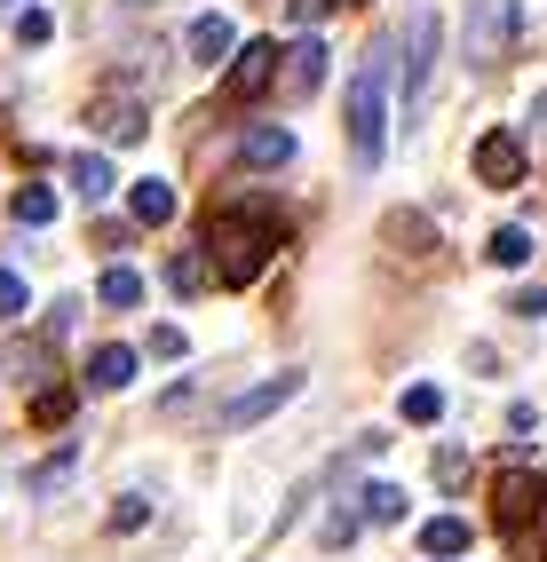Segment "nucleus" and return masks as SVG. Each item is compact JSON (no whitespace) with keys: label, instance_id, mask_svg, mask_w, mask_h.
<instances>
[{"label":"nucleus","instance_id":"nucleus-1","mask_svg":"<svg viewBox=\"0 0 547 562\" xmlns=\"http://www.w3.org/2000/svg\"><path fill=\"white\" fill-rule=\"evenodd\" d=\"M206 261H214V278H231V285H254L270 270V254L286 246V214L270 199H246V206H223L206 222Z\"/></svg>","mask_w":547,"mask_h":562},{"label":"nucleus","instance_id":"nucleus-2","mask_svg":"<svg viewBox=\"0 0 547 562\" xmlns=\"http://www.w3.org/2000/svg\"><path fill=\"white\" fill-rule=\"evenodd\" d=\"M389 48H373L357 64V80H349V151H357V167H381V151H389Z\"/></svg>","mask_w":547,"mask_h":562},{"label":"nucleus","instance_id":"nucleus-3","mask_svg":"<svg viewBox=\"0 0 547 562\" xmlns=\"http://www.w3.org/2000/svg\"><path fill=\"white\" fill-rule=\"evenodd\" d=\"M516 32H524V9H516V0H477V9H468V56H477V64H500L507 48H516Z\"/></svg>","mask_w":547,"mask_h":562},{"label":"nucleus","instance_id":"nucleus-4","mask_svg":"<svg viewBox=\"0 0 547 562\" xmlns=\"http://www.w3.org/2000/svg\"><path fill=\"white\" fill-rule=\"evenodd\" d=\"M436 41H445V24H436V9H421V16H413V56H405V120H421V111H428Z\"/></svg>","mask_w":547,"mask_h":562},{"label":"nucleus","instance_id":"nucleus-5","mask_svg":"<svg viewBox=\"0 0 547 562\" xmlns=\"http://www.w3.org/2000/svg\"><path fill=\"white\" fill-rule=\"evenodd\" d=\"M294 389H302V372H270L263 389H238L223 412H214V428H254V420H270V412L294 396Z\"/></svg>","mask_w":547,"mask_h":562},{"label":"nucleus","instance_id":"nucleus-6","mask_svg":"<svg viewBox=\"0 0 547 562\" xmlns=\"http://www.w3.org/2000/svg\"><path fill=\"white\" fill-rule=\"evenodd\" d=\"M477 182H492V191H516V182H524V143L507 127L477 135Z\"/></svg>","mask_w":547,"mask_h":562},{"label":"nucleus","instance_id":"nucleus-7","mask_svg":"<svg viewBox=\"0 0 547 562\" xmlns=\"http://www.w3.org/2000/svg\"><path fill=\"white\" fill-rule=\"evenodd\" d=\"M278 56H286V48H270V41H246V48H238V64H231V80H223V95H231V103L263 95V88L278 80Z\"/></svg>","mask_w":547,"mask_h":562},{"label":"nucleus","instance_id":"nucleus-8","mask_svg":"<svg viewBox=\"0 0 547 562\" xmlns=\"http://www.w3.org/2000/svg\"><path fill=\"white\" fill-rule=\"evenodd\" d=\"M532 515H539V483H532L524 468H507V475L492 483V522H500V531H524Z\"/></svg>","mask_w":547,"mask_h":562},{"label":"nucleus","instance_id":"nucleus-9","mask_svg":"<svg viewBox=\"0 0 547 562\" xmlns=\"http://www.w3.org/2000/svg\"><path fill=\"white\" fill-rule=\"evenodd\" d=\"M286 159H294V135H286V127H254V135L238 143V167H246V175H278Z\"/></svg>","mask_w":547,"mask_h":562},{"label":"nucleus","instance_id":"nucleus-10","mask_svg":"<svg viewBox=\"0 0 547 562\" xmlns=\"http://www.w3.org/2000/svg\"><path fill=\"white\" fill-rule=\"evenodd\" d=\"M135 381V349L127 341H103V349H88V389H103V396H112V389H127Z\"/></svg>","mask_w":547,"mask_h":562},{"label":"nucleus","instance_id":"nucleus-11","mask_svg":"<svg viewBox=\"0 0 547 562\" xmlns=\"http://www.w3.org/2000/svg\"><path fill=\"white\" fill-rule=\"evenodd\" d=\"M214 285V261H206V246H182L175 261H167V293L175 302H191V293H206Z\"/></svg>","mask_w":547,"mask_h":562},{"label":"nucleus","instance_id":"nucleus-12","mask_svg":"<svg viewBox=\"0 0 547 562\" xmlns=\"http://www.w3.org/2000/svg\"><path fill=\"white\" fill-rule=\"evenodd\" d=\"M278 71H286V88H294V95H310V88L325 80V41H317V32H310V41H294Z\"/></svg>","mask_w":547,"mask_h":562},{"label":"nucleus","instance_id":"nucleus-13","mask_svg":"<svg viewBox=\"0 0 547 562\" xmlns=\"http://www.w3.org/2000/svg\"><path fill=\"white\" fill-rule=\"evenodd\" d=\"M88 120H96V135H112V143H143V135H152V120H143V103H96Z\"/></svg>","mask_w":547,"mask_h":562},{"label":"nucleus","instance_id":"nucleus-14","mask_svg":"<svg viewBox=\"0 0 547 562\" xmlns=\"http://www.w3.org/2000/svg\"><path fill=\"white\" fill-rule=\"evenodd\" d=\"M127 206H135V222H143V231H159V222H175V182H159V175H143Z\"/></svg>","mask_w":547,"mask_h":562},{"label":"nucleus","instance_id":"nucleus-15","mask_svg":"<svg viewBox=\"0 0 547 562\" xmlns=\"http://www.w3.org/2000/svg\"><path fill=\"white\" fill-rule=\"evenodd\" d=\"M64 182H71V191H80L88 206H96V199H112V159H96V151H80V159L64 167Z\"/></svg>","mask_w":547,"mask_h":562},{"label":"nucleus","instance_id":"nucleus-16","mask_svg":"<svg viewBox=\"0 0 547 562\" xmlns=\"http://www.w3.org/2000/svg\"><path fill=\"white\" fill-rule=\"evenodd\" d=\"M231 41H238L231 16H199V24H191V64H223V56H231Z\"/></svg>","mask_w":547,"mask_h":562},{"label":"nucleus","instance_id":"nucleus-17","mask_svg":"<svg viewBox=\"0 0 547 562\" xmlns=\"http://www.w3.org/2000/svg\"><path fill=\"white\" fill-rule=\"evenodd\" d=\"M96 302H103V310H135V302H143V278L127 270V261H112V270L96 278Z\"/></svg>","mask_w":547,"mask_h":562},{"label":"nucleus","instance_id":"nucleus-18","mask_svg":"<svg viewBox=\"0 0 547 562\" xmlns=\"http://www.w3.org/2000/svg\"><path fill=\"white\" fill-rule=\"evenodd\" d=\"M421 554H468V522H460V515L421 522Z\"/></svg>","mask_w":547,"mask_h":562},{"label":"nucleus","instance_id":"nucleus-19","mask_svg":"<svg viewBox=\"0 0 547 562\" xmlns=\"http://www.w3.org/2000/svg\"><path fill=\"white\" fill-rule=\"evenodd\" d=\"M357 507H365V522H405V492L397 483H365Z\"/></svg>","mask_w":547,"mask_h":562},{"label":"nucleus","instance_id":"nucleus-20","mask_svg":"<svg viewBox=\"0 0 547 562\" xmlns=\"http://www.w3.org/2000/svg\"><path fill=\"white\" fill-rule=\"evenodd\" d=\"M484 254L500 261V270H524V261H532V231H516V222H507V231H492Z\"/></svg>","mask_w":547,"mask_h":562},{"label":"nucleus","instance_id":"nucleus-21","mask_svg":"<svg viewBox=\"0 0 547 562\" xmlns=\"http://www.w3.org/2000/svg\"><path fill=\"white\" fill-rule=\"evenodd\" d=\"M9 214L16 222H56V191H48V182H24V191L9 199Z\"/></svg>","mask_w":547,"mask_h":562},{"label":"nucleus","instance_id":"nucleus-22","mask_svg":"<svg viewBox=\"0 0 547 562\" xmlns=\"http://www.w3.org/2000/svg\"><path fill=\"white\" fill-rule=\"evenodd\" d=\"M405 420H413V428H428V420H445V389H428V381H413V389H405Z\"/></svg>","mask_w":547,"mask_h":562},{"label":"nucleus","instance_id":"nucleus-23","mask_svg":"<svg viewBox=\"0 0 547 562\" xmlns=\"http://www.w3.org/2000/svg\"><path fill=\"white\" fill-rule=\"evenodd\" d=\"M357 522H365V507H357V492H349L334 515H325V531H317V539H325V547H349V531H357Z\"/></svg>","mask_w":547,"mask_h":562},{"label":"nucleus","instance_id":"nucleus-24","mask_svg":"<svg viewBox=\"0 0 547 562\" xmlns=\"http://www.w3.org/2000/svg\"><path fill=\"white\" fill-rule=\"evenodd\" d=\"M48 41H56V16L48 9H24L16 16V48H48Z\"/></svg>","mask_w":547,"mask_h":562},{"label":"nucleus","instance_id":"nucleus-25","mask_svg":"<svg viewBox=\"0 0 547 562\" xmlns=\"http://www.w3.org/2000/svg\"><path fill=\"white\" fill-rule=\"evenodd\" d=\"M32 420H41V428H64V420H71V389H41V396H32Z\"/></svg>","mask_w":547,"mask_h":562},{"label":"nucleus","instance_id":"nucleus-26","mask_svg":"<svg viewBox=\"0 0 547 562\" xmlns=\"http://www.w3.org/2000/svg\"><path fill=\"white\" fill-rule=\"evenodd\" d=\"M41 364H48V349H41V341H16V349H9V372H16V381H48Z\"/></svg>","mask_w":547,"mask_h":562},{"label":"nucleus","instance_id":"nucleus-27","mask_svg":"<svg viewBox=\"0 0 547 562\" xmlns=\"http://www.w3.org/2000/svg\"><path fill=\"white\" fill-rule=\"evenodd\" d=\"M16 317H24V278L0 270V325H16Z\"/></svg>","mask_w":547,"mask_h":562},{"label":"nucleus","instance_id":"nucleus-28","mask_svg":"<svg viewBox=\"0 0 547 562\" xmlns=\"http://www.w3.org/2000/svg\"><path fill=\"white\" fill-rule=\"evenodd\" d=\"M143 522H152V499H135V492H127V499L112 507V531H143Z\"/></svg>","mask_w":547,"mask_h":562},{"label":"nucleus","instance_id":"nucleus-29","mask_svg":"<svg viewBox=\"0 0 547 562\" xmlns=\"http://www.w3.org/2000/svg\"><path fill=\"white\" fill-rule=\"evenodd\" d=\"M71 325H80V302H56V310H48V341H64Z\"/></svg>","mask_w":547,"mask_h":562},{"label":"nucleus","instance_id":"nucleus-30","mask_svg":"<svg viewBox=\"0 0 547 562\" xmlns=\"http://www.w3.org/2000/svg\"><path fill=\"white\" fill-rule=\"evenodd\" d=\"M325 9H334V0H286V16H294V24H302V32H310V24H317V16H325Z\"/></svg>","mask_w":547,"mask_h":562},{"label":"nucleus","instance_id":"nucleus-31","mask_svg":"<svg viewBox=\"0 0 547 562\" xmlns=\"http://www.w3.org/2000/svg\"><path fill=\"white\" fill-rule=\"evenodd\" d=\"M143 349H152V357H182V333H175V325H159V333H152Z\"/></svg>","mask_w":547,"mask_h":562},{"label":"nucleus","instance_id":"nucleus-32","mask_svg":"<svg viewBox=\"0 0 547 562\" xmlns=\"http://www.w3.org/2000/svg\"><path fill=\"white\" fill-rule=\"evenodd\" d=\"M507 310H516V317H547V293H539V285H524V293H516Z\"/></svg>","mask_w":547,"mask_h":562},{"label":"nucleus","instance_id":"nucleus-33","mask_svg":"<svg viewBox=\"0 0 547 562\" xmlns=\"http://www.w3.org/2000/svg\"><path fill=\"white\" fill-rule=\"evenodd\" d=\"M0 16H24V0H0Z\"/></svg>","mask_w":547,"mask_h":562},{"label":"nucleus","instance_id":"nucleus-34","mask_svg":"<svg viewBox=\"0 0 547 562\" xmlns=\"http://www.w3.org/2000/svg\"><path fill=\"white\" fill-rule=\"evenodd\" d=\"M334 9H349V0H334Z\"/></svg>","mask_w":547,"mask_h":562}]
</instances>
